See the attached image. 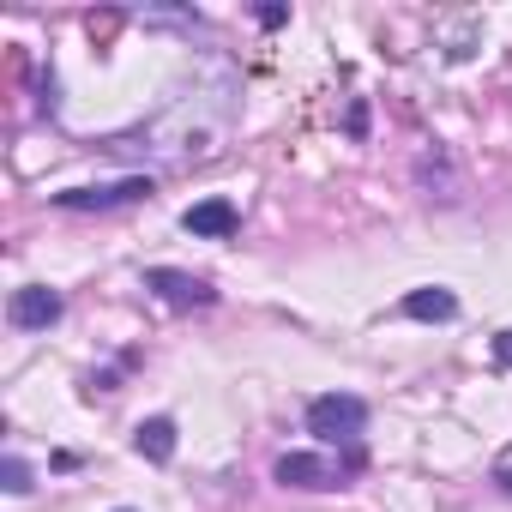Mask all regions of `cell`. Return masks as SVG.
<instances>
[{
  "label": "cell",
  "mask_w": 512,
  "mask_h": 512,
  "mask_svg": "<svg viewBox=\"0 0 512 512\" xmlns=\"http://www.w3.org/2000/svg\"><path fill=\"white\" fill-rule=\"evenodd\" d=\"M404 314L410 320H458V296L440 290V284H428V290H410L404 296Z\"/></svg>",
  "instance_id": "cell-9"
},
{
  "label": "cell",
  "mask_w": 512,
  "mask_h": 512,
  "mask_svg": "<svg viewBox=\"0 0 512 512\" xmlns=\"http://www.w3.org/2000/svg\"><path fill=\"white\" fill-rule=\"evenodd\" d=\"M121 512H127V506H121Z\"/></svg>",
  "instance_id": "cell-13"
},
{
  "label": "cell",
  "mask_w": 512,
  "mask_h": 512,
  "mask_svg": "<svg viewBox=\"0 0 512 512\" xmlns=\"http://www.w3.org/2000/svg\"><path fill=\"white\" fill-rule=\"evenodd\" d=\"M61 314H67L61 290H43V284H25V290H13V302H7V320H13L19 332H49Z\"/></svg>",
  "instance_id": "cell-4"
},
{
  "label": "cell",
  "mask_w": 512,
  "mask_h": 512,
  "mask_svg": "<svg viewBox=\"0 0 512 512\" xmlns=\"http://www.w3.org/2000/svg\"><path fill=\"white\" fill-rule=\"evenodd\" d=\"M284 488H338V464L332 458H320V452H284L278 458V470H272Z\"/></svg>",
  "instance_id": "cell-6"
},
{
  "label": "cell",
  "mask_w": 512,
  "mask_h": 512,
  "mask_svg": "<svg viewBox=\"0 0 512 512\" xmlns=\"http://www.w3.org/2000/svg\"><path fill=\"white\" fill-rule=\"evenodd\" d=\"M139 199H151L145 175H121V181H103V187H67V193H55V205H67V211H115V205H139Z\"/></svg>",
  "instance_id": "cell-3"
},
{
  "label": "cell",
  "mask_w": 512,
  "mask_h": 512,
  "mask_svg": "<svg viewBox=\"0 0 512 512\" xmlns=\"http://www.w3.org/2000/svg\"><path fill=\"white\" fill-rule=\"evenodd\" d=\"M284 19H290V7H260V25H266V31H278Z\"/></svg>",
  "instance_id": "cell-12"
},
{
  "label": "cell",
  "mask_w": 512,
  "mask_h": 512,
  "mask_svg": "<svg viewBox=\"0 0 512 512\" xmlns=\"http://www.w3.org/2000/svg\"><path fill=\"white\" fill-rule=\"evenodd\" d=\"M362 428H368V404H362L356 392H326V398L308 404V434H320L326 446L356 440Z\"/></svg>",
  "instance_id": "cell-2"
},
{
  "label": "cell",
  "mask_w": 512,
  "mask_h": 512,
  "mask_svg": "<svg viewBox=\"0 0 512 512\" xmlns=\"http://www.w3.org/2000/svg\"><path fill=\"white\" fill-rule=\"evenodd\" d=\"M0 476H7V494H31V470H25V458H7V464H0Z\"/></svg>",
  "instance_id": "cell-10"
},
{
  "label": "cell",
  "mask_w": 512,
  "mask_h": 512,
  "mask_svg": "<svg viewBox=\"0 0 512 512\" xmlns=\"http://www.w3.org/2000/svg\"><path fill=\"white\" fill-rule=\"evenodd\" d=\"M235 205L229 199H199V205H187V217H181V229L187 235H205V241H229L235 235Z\"/></svg>",
  "instance_id": "cell-7"
},
{
  "label": "cell",
  "mask_w": 512,
  "mask_h": 512,
  "mask_svg": "<svg viewBox=\"0 0 512 512\" xmlns=\"http://www.w3.org/2000/svg\"><path fill=\"white\" fill-rule=\"evenodd\" d=\"M169 308H211L217 302V290L205 284V278H193V272H175V266H157L151 278H145Z\"/></svg>",
  "instance_id": "cell-5"
},
{
  "label": "cell",
  "mask_w": 512,
  "mask_h": 512,
  "mask_svg": "<svg viewBox=\"0 0 512 512\" xmlns=\"http://www.w3.org/2000/svg\"><path fill=\"white\" fill-rule=\"evenodd\" d=\"M494 362L512 368V332H494Z\"/></svg>",
  "instance_id": "cell-11"
},
{
  "label": "cell",
  "mask_w": 512,
  "mask_h": 512,
  "mask_svg": "<svg viewBox=\"0 0 512 512\" xmlns=\"http://www.w3.org/2000/svg\"><path fill=\"white\" fill-rule=\"evenodd\" d=\"M133 446H139V458H151V464H169V458H175V422H169V416H151V422H139V428H133Z\"/></svg>",
  "instance_id": "cell-8"
},
{
  "label": "cell",
  "mask_w": 512,
  "mask_h": 512,
  "mask_svg": "<svg viewBox=\"0 0 512 512\" xmlns=\"http://www.w3.org/2000/svg\"><path fill=\"white\" fill-rule=\"evenodd\" d=\"M229 79L217 85V91H187V97H175L157 121H151V139H157V151H169L175 163H199V157H211L217 145H223V133H229Z\"/></svg>",
  "instance_id": "cell-1"
}]
</instances>
